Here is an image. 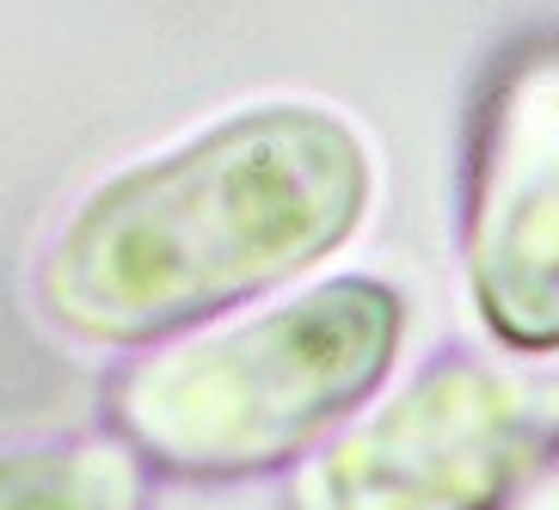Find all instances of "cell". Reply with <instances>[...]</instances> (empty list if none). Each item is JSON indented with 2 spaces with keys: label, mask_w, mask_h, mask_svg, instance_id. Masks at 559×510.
Listing matches in <instances>:
<instances>
[{
  "label": "cell",
  "mask_w": 559,
  "mask_h": 510,
  "mask_svg": "<svg viewBox=\"0 0 559 510\" xmlns=\"http://www.w3.org/2000/svg\"><path fill=\"white\" fill-rule=\"evenodd\" d=\"M406 339L381 277H326L240 327L179 339L117 369L105 418L135 461L173 479H252L308 455L376 394Z\"/></svg>",
  "instance_id": "7a4b0ae2"
},
{
  "label": "cell",
  "mask_w": 559,
  "mask_h": 510,
  "mask_svg": "<svg viewBox=\"0 0 559 510\" xmlns=\"http://www.w3.org/2000/svg\"><path fill=\"white\" fill-rule=\"evenodd\" d=\"M554 455L559 369L443 351L301 461L289 510H510Z\"/></svg>",
  "instance_id": "3957f363"
},
{
  "label": "cell",
  "mask_w": 559,
  "mask_h": 510,
  "mask_svg": "<svg viewBox=\"0 0 559 510\" xmlns=\"http://www.w3.org/2000/svg\"><path fill=\"white\" fill-rule=\"evenodd\" d=\"M510 510H559V455L528 479L523 493H516V505H510Z\"/></svg>",
  "instance_id": "8992f818"
},
{
  "label": "cell",
  "mask_w": 559,
  "mask_h": 510,
  "mask_svg": "<svg viewBox=\"0 0 559 510\" xmlns=\"http://www.w3.org/2000/svg\"><path fill=\"white\" fill-rule=\"evenodd\" d=\"M142 461L105 437H56L0 455V510H142Z\"/></svg>",
  "instance_id": "5b68a950"
},
{
  "label": "cell",
  "mask_w": 559,
  "mask_h": 510,
  "mask_svg": "<svg viewBox=\"0 0 559 510\" xmlns=\"http://www.w3.org/2000/svg\"><path fill=\"white\" fill-rule=\"evenodd\" d=\"M369 191V149L338 111L252 105L81 198L37 301L86 345H148L338 252Z\"/></svg>",
  "instance_id": "6da1fadb"
},
{
  "label": "cell",
  "mask_w": 559,
  "mask_h": 510,
  "mask_svg": "<svg viewBox=\"0 0 559 510\" xmlns=\"http://www.w3.org/2000/svg\"><path fill=\"white\" fill-rule=\"evenodd\" d=\"M467 289L510 357H559V50L498 81L467 179Z\"/></svg>",
  "instance_id": "277c9868"
}]
</instances>
